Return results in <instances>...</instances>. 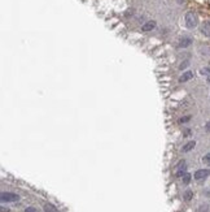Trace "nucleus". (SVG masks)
<instances>
[{
  "mask_svg": "<svg viewBox=\"0 0 210 212\" xmlns=\"http://www.w3.org/2000/svg\"><path fill=\"white\" fill-rule=\"evenodd\" d=\"M184 23H186L187 29H195L197 25H199V17H197L195 12L189 11L186 13V16H184Z\"/></svg>",
  "mask_w": 210,
  "mask_h": 212,
  "instance_id": "f257e3e1",
  "label": "nucleus"
},
{
  "mask_svg": "<svg viewBox=\"0 0 210 212\" xmlns=\"http://www.w3.org/2000/svg\"><path fill=\"white\" fill-rule=\"evenodd\" d=\"M0 198H2V202H17L20 199V197L14 194V193H5V191L2 193Z\"/></svg>",
  "mask_w": 210,
  "mask_h": 212,
  "instance_id": "f03ea898",
  "label": "nucleus"
},
{
  "mask_svg": "<svg viewBox=\"0 0 210 212\" xmlns=\"http://www.w3.org/2000/svg\"><path fill=\"white\" fill-rule=\"evenodd\" d=\"M210 176V169H199L195 172V180L196 181H202Z\"/></svg>",
  "mask_w": 210,
  "mask_h": 212,
  "instance_id": "7ed1b4c3",
  "label": "nucleus"
},
{
  "mask_svg": "<svg viewBox=\"0 0 210 212\" xmlns=\"http://www.w3.org/2000/svg\"><path fill=\"white\" fill-rule=\"evenodd\" d=\"M192 43H193V39L191 38V36H182L178 42V47L179 48H188Z\"/></svg>",
  "mask_w": 210,
  "mask_h": 212,
  "instance_id": "20e7f679",
  "label": "nucleus"
},
{
  "mask_svg": "<svg viewBox=\"0 0 210 212\" xmlns=\"http://www.w3.org/2000/svg\"><path fill=\"white\" fill-rule=\"evenodd\" d=\"M200 32L204 36H210V21H204L201 23Z\"/></svg>",
  "mask_w": 210,
  "mask_h": 212,
  "instance_id": "39448f33",
  "label": "nucleus"
},
{
  "mask_svg": "<svg viewBox=\"0 0 210 212\" xmlns=\"http://www.w3.org/2000/svg\"><path fill=\"white\" fill-rule=\"evenodd\" d=\"M192 78H193V73L191 70H187V72H184L180 77H179V82H180V83H186V82H188V81H191Z\"/></svg>",
  "mask_w": 210,
  "mask_h": 212,
  "instance_id": "423d86ee",
  "label": "nucleus"
},
{
  "mask_svg": "<svg viewBox=\"0 0 210 212\" xmlns=\"http://www.w3.org/2000/svg\"><path fill=\"white\" fill-rule=\"evenodd\" d=\"M156 21H153V20H151V21H147L143 26H141V32H152V30L156 28Z\"/></svg>",
  "mask_w": 210,
  "mask_h": 212,
  "instance_id": "0eeeda50",
  "label": "nucleus"
},
{
  "mask_svg": "<svg viewBox=\"0 0 210 212\" xmlns=\"http://www.w3.org/2000/svg\"><path fill=\"white\" fill-rule=\"evenodd\" d=\"M195 146H196V142L195 141H189V142H187L186 145L182 147V152H189V151H192V150L195 148Z\"/></svg>",
  "mask_w": 210,
  "mask_h": 212,
  "instance_id": "6e6552de",
  "label": "nucleus"
},
{
  "mask_svg": "<svg viewBox=\"0 0 210 212\" xmlns=\"http://www.w3.org/2000/svg\"><path fill=\"white\" fill-rule=\"evenodd\" d=\"M176 171H184L187 172V164H186V160H180L176 165Z\"/></svg>",
  "mask_w": 210,
  "mask_h": 212,
  "instance_id": "1a4fd4ad",
  "label": "nucleus"
},
{
  "mask_svg": "<svg viewBox=\"0 0 210 212\" xmlns=\"http://www.w3.org/2000/svg\"><path fill=\"white\" fill-rule=\"evenodd\" d=\"M200 53H201L202 56H206V57H210V47H209V46H204V47H201Z\"/></svg>",
  "mask_w": 210,
  "mask_h": 212,
  "instance_id": "9d476101",
  "label": "nucleus"
},
{
  "mask_svg": "<svg viewBox=\"0 0 210 212\" xmlns=\"http://www.w3.org/2000/svg\"><path fill=\"white\" fill-rule=\"evenodd\" d=\"M183 198H184V201L189 202L191 199L193 198V191L192 190H186V191H184V194H183Z\"/></svg>",
  "mask_w": 210,
  "mask_h": 212,
  "instance_id": "9b49d317",
  "label": "nucleus"
},
{
  "mask_svg": "<svg viewBox=\"0 0 210 212\" xmlns=\"http://www.w3.org/2000/svg\"><path fill=\"white\" fill-rule=\"evenodd\" d=\"M200 74H202V76H210V66H204L200 69Z\"/></svg>",
  "mask_w": 210,
  "mask_h": 212,
  "instance_id": "f8f14e48",
  "label": "nucleus"
},
{
  "mask_svg": "<svg viewBox=\"0 0 210 212\" xmlns=\"http://www.w3.org/2000/svg\"><path fill=\"white\" fill-rule=\"evenodd\" d=\"M191 178H192V176H191L189 173H186V174H184V176L182 177V180H183V184H184V185H188V184L191 182Z\"/></svg>",
  "mask_w": 210,
  "mask_h": 212,
  "instance_id": "ddd939ff",
  "label": "nucleus"
},
{
  "mask_svg": "<svg viewBox=\"0 0 210 212\" xmlns=\"http://www.w3.org/2000/svg\"><path fill=\"white\" fill-rule=\"evenodd\" d=\"M189 66V60H184L180 63V65H179V70H183V69H187V68Z\"/></svg>",
  "mask_w": 210,
  "mask_h": 212,
  "instance_id": "4468645a",
  "label": "nucleus"
},
{
  "mask_svg": "<svg viewBox=\"0 0 210 212\" xmlns=\"http://www.w3.org/2000/svg\"><path fill=\"white\" fill-rule=\"evenodd\" d=\"M191 118H192V116H183V117H180V118H179V124H186V122H188L189 120H191Z\"/></svg>",
  "mask_w": 210,
  "mask_h": 212,
  "instance_id": "2eb2a0df",
  "label": "nucleus"
},
{
  "mask_svg": "<svg viewBox=\"0 0 210 212\" xmlns=\"http://www.w3.org/2000/svg\"><path fill=\"white\" fill-rule=\"evenodd\" d=\"M44 211H46V212H57L56 208H55L52 204H46V206H44Z\"/></svg>",
  "mask_w": 210,
  "mask_h": 212,
  "instance_id": "dca6fc26",
  "label": "nucleus"
},
{
  "mask_svg": "<svg viewBox=\"0 0 210 212\" xmlns=\"http://www.w3.org/2000/svg\"><path fill=\"white\" fill-rule=\"evenodd\" d=\"M199 212H209V206L208 204H201L200 206V208H199Z\"/></svg>",
  "mask_w": 210,
  "mask_h": 212,
  "instance_id": "f3484780",
  "label": "nucleus"
},
{
  "mask_svg": "<svg viewBox=\"0 0 210 212\" xmlns=\"http://www.w3.org/2000/svg\"><path fill=\"white\" fill-rule=\"evenodd\" d=\"M202 163H205V164L210 165V152H209V154H206L205 156L202 158Z\"/></svg>",
  "mask_w": 210,
  "mask_h": 212,
  "instance_id": "a211bd4d",
  "label": "nucleus"
},
{
  "mask_svg": "<svg viewBox=\"0 0 210 212\" xmlns=\"http://www.w3.org/2000/svg\"><path fill=\"white\" fill-rule=\"evenodd\" d=\"M205 130L208 133H210V121H208L206 124H205Z\"/></svg>",
  "mask_w": 210,
  "mask_h": 212,
  "instance_id": "6ab92c4d",
  "label": "nucleus"
},
{
  "mask_svg": "<svg viewBox=\"0 0 210 212\" xmlns=\"http://www.w3.org/2000/svg\"><path fill=\"white\" fill-rule=\"evenodd\" d=\"M25 212H38V211H36L34 207H29V208H26V211H25Z\"/></svg>",
  "mask_w": 210,
  "mask_h": 212,
  "instance_id": "aec40b11",
  "label": "nucleus"
},
{
  "mask_svg": "<svg viewBox=\"0 0 210 212\" xmlns=\"http://www.w3.org/2000/svg\"><path fill=\"white\" fill-rule=\"evenodd\" d=\"M188 135H191V129H187L186 132H184V137H188Z\"/></svg>",
  "mask_w": 210,
  "mask_h": 212,
  "instance_id": "412c9836",
  "label": "nucleus"
},
{
  "mask_svg": "<svg viewBox=\"0 0 210 212\" xmlns=\"http://www.w3.org/2000/svg\"><path fill=\"white\" fill-rule=\"evenodd\" d=\"M204 194H205L206 197H210V189H206L205 191H204Z\"/></svg>",
  "mask_w": 210,
  "mask_h": 212,
  "instance_id": "4be33fe9",
  "label": "nucleus"
},
{
  "mask_svg": "<svg viewBox=\"0 0 210 212\" xmlns=\"http://www.w3.org/2000/svg\"><path fill=\"white\" fill-rule=\"evenodd\" d=\"M175 2H176L178 4H180V5H182V4H184V3H186L187 0H175Z\"/></svg>",
  "mask_w": 210,
  "mask_h": 212,
  "instance_id": "5701e85b",
  "label": "nucleus"
},
{
  "mask_svg": "<svg viewBox=\"0 0 210 212\" xmlns=\"http://www.w3.org/2000/svg\"><path fill=\"white\" fill-rule=\"evenodd\" d=\"M206 82L210 85V76H208V77H206Z\"/></svg>",
  "mask_w": 210,
  "mask_h": 212,
  "instance_id": "b1692460",
  "label": "nucleus"
}]
</instances>
